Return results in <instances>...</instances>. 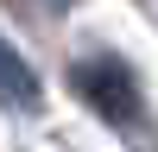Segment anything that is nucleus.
Instances as JSON below:
<instances>
[{"label":"nucleus","instance_id":"f257e3e1","mask_svg":"<svg viewBox=\"0 0 158 152\" xmlns=\"http://www.w3.org/2000/svg\"><path fill=\"white\" fill-rule=\"evenodd\" d=\"M70 89L89 101V108L101 114V120H114V127H133L139 120V82H133V70H127L114 51H95V57H82L70 70Z\"/></svg>","mask_w":158,"mask_h":152},{"label":"nucleus","instance_id":"f03ea898","mask_svg":"<svg viewBox=\"0 0 158 152\" xmlns=\"http://www.w3.org/2000/svg\"><path fill=\"white\" fill-rule=\"evenodd\" d=\"M38 95H44V89H38L32 63H25L19 51L0 38V108H13V114H32V108H38Z\"/></svg>","mask_w":158,"mask_h":152},{"label":"nucleus","instance_id":"7ed1b4c3","mask_svg":"<svg viewBox=\"0 0 158 152\" xmlns=\"http://www.w3.org/2000/svg\"><path fill=\"white\" fill-rule=\"evenodd\" d=\"M51 6H70V0H51Z\"/></svg>","mask_w":158,"mask_h":152}]
</instances>
